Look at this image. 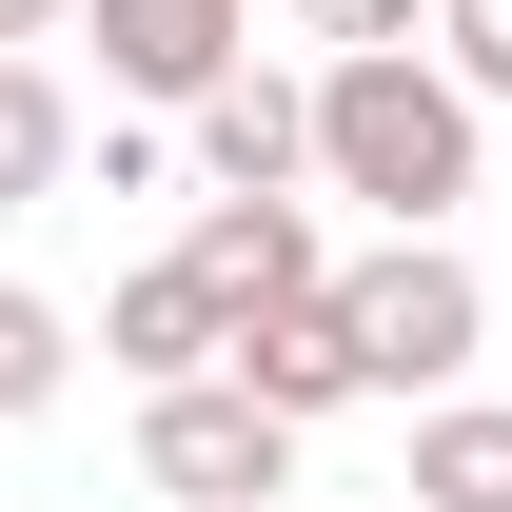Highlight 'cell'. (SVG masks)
<instances>
[{
  "instance_id": "cell-4",
  "label": "cell",
  "mask_w": 512,
  "mask_h": 512,
  "mask_svg": "<svg viewBox=\"0 0 512 512\" xmlns=\"http://www.w3.org/2000/svg\"><path fill=\"white\" fill-rule=\"evenodd\" d=\"M60 40H99V79H119V99L197 119V99H217V79L256 60V0H79Z\"/></svg>"
},
{
  "instance_id": "cell-9",
  "label": "cell",
  "mask_w": 512,
  "mask_h": 512,
  "mask_svg": "<svg viewBox=\"0 0 512 512\" xmlns=\"http://www.w3.org/2000/svg\"><path fill=\"white\" fill-rule=\"evenodd\" d=\"M394 512H512V414L493 394H434V414H414V493Z\"/></svg>"
},
{
  "instance_id": "cell-7",
  "label": "cell",
  "mask_w": 512,
  "mask_h": 512,
  "mask_svg": "<svg viewBox=\"0 0 512 512\" xmlns=\"http://www.w3.org/2000/svg\"><path fill=\"white\" fill-rule=\"evenodd\" d=\"M217 375H237L276 434H316V414H355V335H335V296H296V316H237V335H217Z\"/></svg>"
},
{
  "instance_id": "cell-2",
  "label": "cell",
  "mask_w": 512,
  "mask_h": 512,
  "mask_svg": "<svg viewBox=\"0 0 512 512\" xmlns=\"http://www.w3.org/2000/svg\"><path fill=\"white\" fill-rule=\"evenodd\" d=\"M316 296H335V335H355V394H453L473 335H493V296H473L453 237H375V256H335Z\"/></svg>"
},
{
  "instance_id": "cell-11",
  "label": "cell",
  "mask_w": 512,
  "mask_h": 512,
  "mask_svg": "<svg viewBox=\"0 0 512 512\" xmlns=\"http://www.w3.org/2000/svg\"><path fill=\"white\" fill-rule=\"evenodd\" d=\"M60 375H79V316L0 276V434H20V414H60Z\"/></svg>"
},
{
  "instance_id": "cell-6",
  "label": "cell",
  "mask_w": 512,
  "mask_h": 512,
  "mask_svg": "<svg viewBox=\"0 0 512 512\" xmlns=\"http://www.w3.org/2000/svg\"><path fill=\"white\" fill-rule=\"evenodd\" d=\"M197 158H217V197H296V178H316V79L237 60L217 99H197Z\"/></svg>"
},
{
  "instance_id": "cell-13",
  "label": "cell",
  "mask_w": 512,
  "mask_h": 512,
  "mask_svg": "<svg viewBox=\"0 0 512 512\" xmlns=\"http://www.w3.org/2000/svg\"><path fill=\"white\" fill-rule=\"evenodd\" d=\"M414 20H434V0H296V40H316V60H375V40H414Z\"/></svg>"
},
{
  "instance_id": "cell-10",
  "label": "cell",
  "mask_w": 512,
  "mask_h": 512,
  "mask_svg": "<svg viewBox=\"0 0 512 512\" xmlns=\"http://www.w3.org/2000/svg\"><path fill=\"white\" fill-rule=\"evenodd\" d=\"M60 178H79V99H60L40 60H0V217H40Z\"/></svg>"
},
{
  "instance_id": "cell-14",
  "label": "cell",
  "mask_w": 512,
  "mask_h": 512,
  "mask_svg": "<svg viewBox=\"0 0 512 512\" xmlns=\"http://www.w3.org/2000/svg\"><path fill=\"white\" fill-rule=\"evenodd\" d=\"M60 20H79V0H0V60H40V40H60Z\"/></svg>"
},
{
  "instance_id": "cell-8",
  "label": "cell",
  "mask_w": 512,
  "mask_h": 512,
  "mask_svg": "<svg viewBox=\"0 0 512 512\" xmlns=\"http://www.w3.org/2000/svg\"><path fill=\"white\" fill-rule=\"evenodd\" d=\"M99 355H119L138 394H178V375H217V296H197L178 256H158V276H119V296H99Z\"/></svg>"
},
{
  "instance_id": "cell-12",
  "label": "cell",
  "mask_w": 512,
  "mask_h": 512,
  "mask_svg": "<svg viewBox=\"0 0 512 512\" xmlns=\"http://www.w3.org/2000/svg\"><path fill=\"white\" fill-rule=\"evenodd\" d=\"M414 60H434L453 99L493 119V99H512V0H434V40H414Z\"/></svg>"
},
{
  "instance_id": "cell-1",
  "label": "cell",
  "mask_w": 512,
  "mask_h": 512,
  "mask_svg": "<svg viewBox=\"0 0 512 512\" xmlns=\"http://www.w3.org/2000/svg\"><path fill=\"white\" fill-rule=\"evenodd\" d=\"M316 178L375 197L394 237H434L453 197H473V99H453L414 40H375V60H316Z\"/></svg>"
},
{
  "instance_id": "cell-3",
  "label": "cell",
  "mask_w": 512,
  "mask_h": 512,
  "mask_svg": "<svg viewBox=\"0 0 512 512\" xmlns=\"http://www.w3.org/2000/svg\"><path fill=\"white\" fill-rule=\"evenodd\" d=\"M138 473L178 512H276L296 493V434H276L237 375H178V394H138Z\"/></svg>"
},
{
  "instance_id": "cell-5",
  "label": "cell",
  "mask_w": 512,
  "mask_h": 512,
  "mask_svg": "<svg viewBox=\"0 0 512 512\" xmlns=\"http://www.w3.org/2000/svg\"><path fill=\"white\" fill-rule=\"evenodd\" d=\"M178 276L217 296V335H237V316H296V296L335 276V256H316V197H197Z\"/></svg>"
}]
</instances>
